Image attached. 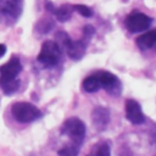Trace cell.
Returning <instances> with one entry per match:
<instances>
[{"label": "cell", "instance_id": "obj_13", "mask_svg": "<svg viewBox=\"0 0 156 156\" xmlns=\"http://www.w3.org/2000/svg\"><path fill=\"white\" fill-rule=\"evenodd\" d=\"M82 89L85 91V93H95L100 89V85H99V82H98V77L95 73L88 76L84 78V80L82 82Z\"/></svg>", "mask_w": 156, "mask_h": 156}, {"label": "cell", "instance_id": "obj_10", "mask_svg": "<svg viewBox=\"0 0 156 156\" xmlns=\"http://www.w3.org/2000/svg\"><path fill=\"white\" fill-rule=\"evenodd\" d=\"M91 121L94 127L98 130L106 129L108 122H110V111L106 107L96 106L91 112Z\"/></svg>", "mask_w": 156, "mask_h": 156}, {"label": "cell", "instance_id": "obj_16", "mask_svg": "<svg viewBox=\"0 0 156 156\" xmlns=\"http://www.w3.org/2000/svg\"><path fill=\"white\" fill-rule=\"evenodd\" d=\"M72 6H73V11H77L83 17H91L93 16V10L85 5L78 4V5H72Z\"/></svg>", "mask_w": 156, "mask_h": 156}, {"label": "cell", "instance_id": "obj_15", "mask_svg": "<svg viewBox=\"0 0 156 156\" xmlns=\"http://www.w3.org/2000/svg\"><path fill=\"white\" fill-rule=\"evenodd\" d=\"M78 152H79V146L71 143L58 150V156H77Z\"/></svg>", "mask_w": 156, "mask_h": 156}, {"label": "cell", "instance_id": "obj_1", "mask_svg": "<svg viewBox=\"0 0 156 156\" xmlns=\"http://www.w3.org/2000/svg\"><path fill=\"white\" fill-rule=\"evenodd\" d=\"M21 71L22 65L17 56H12L5 65L0 66V88L6 95H11L18 90L21 82L17 76Z\"/></svg>", "mask_w": 156, "mask_h": 156}, {"label": "cell", "instance_id": "obj_4", "mask_svg": "<svg viewBox=\"0 0 156 156\" xmlns=\"http://www.w3.org/2000/svg\"><path fill=\"white\" fill-rule=\"evenodd\" d=\"M23 11V0H0V22L11 26L17 22Z\"/></svg>", "mask_w": 156, "mask_h": 156}, {"label": "cell", "instance_id": "obj_5", "mask_svg": "<svg viewBox=\"0 0 156 156\" xmlns=\"http://www.w3.org/2000/svg\"><path fill=\"white\" fill-rule=\"evenodd\" d=\"M13 118L20 123H30L41 117V111L29 102H16L11 107Z\"/></svg>", "mask_w": 156, "mask_h": 156}, {"label": "cell", "instance_id": "obj_14", "mask_svg": "<svg viewBox=\"0 0 156 156\" xmlns=\"http://www.w3.org/2000/svg\"><path fill=\"white\" fill-rule=\"evenodd\" d=\"M87 156H111L110 145L107 143H98L93 146L91 151Z\"/></svg>", "mask_w": 156, "mask_h": 156}, {"label": "cell", "instance_id": "obj_2", "mask_svg": "<svg viewBox=\"0 0 156 156\" xmlns=\"http://www.w3.org/2000/svg\"><path fill=\"white\" fill-rule=\"evenodd\" d=\"M55 43L60 46L61 50H66L67 55L72 58V60H80L87 50V45L88 43L83 39L79 40H72L69 38V35L62 30L57 32L55 34Z\"/></svg>", "mask_w": 156, "mask_h": 156}, {"label": "cell", "instance_id": "obj_3", "mask_svg": "<svg viewBox=\"0 0 156 156\" xmlns=\"http://www.w3.org/2000/svg\"><path fill=\"white\" fill-rule=\"evenodd\" d=\"M62 58V50L54 40H46L43 43L40 52L38 54V62L45 67H55Z\"/></svg>", "mask_w": 156, "mask_h": 156}, {"label": "cell", "instance_id": "obj_6", "mask_svg": "<svg viewBox=\"0 0 156 156\" xmlns=\"http://www.w3.org/2000/svg\"><path fill=\"white\" fill-rule=\"evenodd\" d=\"M61 133L68 136L72 144L80 146L85 136V124L77 117H69L63 122Z\"/></svg>", "mask_w": 156, "mask_h": 156}, {"label": "cell", "instance_id": "obj_9", "mask_svg": "<svg viewBox=\"0 0 156 156\" xmlns=\"http://www.w3.org/2000/svg\"><path fill=\"white\" fill-rule=\"evenodd\" d=\"M126 118L133 124H141L145 122V116L143 113L141 106L134 99H127L124 102Z\"/></svg>", "mask_w": 156, "mask_h": 156}, {"label": "cell", "instance_id": "obj_17", "mask_svg": "<svg viewBox=\"0 0 156 156\" xmlns=\"http://www.w3.org/2000/svg\"><path fill=\"white\" fill-rule=\"evenodd\" d=\"M5 52H6V46L4 44H0V58L5 55Z\"/></svg>", "mask_w": 156, "mask_h": 156}, {"label": "cell", "instance_id": "obj_7", "mask_svg": "<svg viewBox=\"0 0 156 156\" xmlns=\"http://www.w3.org/2000/svg\"><path fill=\"white\" fill-rule=\"evenodd\" d=\"M126 27L130 33H138V32H143L146 30L151 23H152V18L146 16L143 12L139 11H133L130 12L127 18H126Z\"/></svg>", "mask_w": 156, "mask_h": 156}, {"label": "cell", "instance_id": "obj_12", "mask_svg": "<svg viewBox=\"0 0 156 156\" xmlns=\"http://www.w3.org/2000/svg\"><path fill=\"white\" fill-rule=\"evenodd\" d=\"M136 45L141 50L155 49L156 50V29L147 30L136 38Z\"/></svg>", "mask_w": 156, "mask_h": 156}, {"label": "cell", "instance_id": "obj_8", "mask_svg": "<svg viewBox=\"0 0 156 156\" xmlns=\"http://www.w3.org/2000/svg\"><path fill=\"white\" fill-rule=\"evenodd\" d=\"M95 74L98 77L100 89L104 88L111 95H119L121 94L122 84H121L119 79L117 78V76H115L113 73L107 72V71H98V72H95Z\"/></svg>", "mask_w": 156, "mask_h": 156}, {"label": "cell", "instance_id": "obj_11", "mask_svg": "<svg viewBox=\"0 0 156 156\" xmlns=\"http://www.w3.org/2000/svg\"><path fill=\"white\" fill-rule=\"evenodd\" d=\"M45 6H46V10L50 11L56 17V20H58L60 22H66L72 17L73 6L69 5V4H65V5H61V6L56 7V6L52 5V2L48 1Z\"/></svg>", "mask_w": 156, "mask_h": 156}]
</instances>
